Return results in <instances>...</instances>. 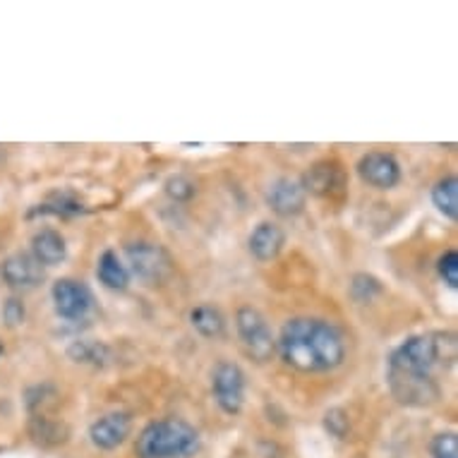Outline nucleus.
Returning <instances> with one entry per match:
<instances>
[{"instance_id": "obj_1", "label": "nucleus", "mask_w": 458, "mask_h": 458, "mask_svg": "<svg viewBox=\"0 0 458 458\" xmlns=\"http://www.w3.org/2000/svg\"><path fill=\"white\" fill-rule=\"evenodd\" d=\"M456 334L428 331L401 341L389 355L386 384L391 396L401 406L425 408L442 396L437 384V369H446L456 362Z\"/></svg>"}, {"instance_id": "obj_22", "label": "nucleus", "mask_w": 458, "mask_h": 458, "mask_svg": "<svg viewBox=\"0 0 458 458\" xmlns=\"http://www.w3.org/2000/svg\"><path fill=\"white\" fill-rule=\"evenodd\" d=\"M164 190H165V195L171 197L174 202H190V199L197 195L195 181L182 174L171 175V178L164 182Z\"/></svg>"}, {"instance_id": "obj_3", "label": "nucleus", "mask_w": 458, "mask_h": 458, "mask_svg": "<svg viewBox=\"0 0 458 458\" xmlns=\"http://www.w3.org/2000/svg\"><path fill=\"white\" fill-rule=\"evenodd\" d=\"M199 451V432L188 420L164 418L137 435V458H192Z\"/></svg>"}, {"instance_id": "obj_12", "label": "nucleus", "mask_w": 458, "mask_h": 458, "mask_svg": "<svg viewBox=\"0 0 458 458\" xmlns=\"http://www.w3.org/2000/svg\"><path fill=\"white\" fill-rule=\"evenodd\" d=\"M132 432V415L115 411V413L101 415L89 425V442L101 451L118 449Z\"/></svg>"}, {"instance_id": "obj_26", "label": "nucleus", "mask_w": 458, "mask_h": 458, "mask_svg": "<svg viewBox=\"0 0 458 458\" xmlns=\"http://www.w3.org/2000/svg\"><path fill=\"white\" fill-rule=\"evenodd\" d=\"M27 319V308H24V302L20 298H8V301L3 302V322L8 324V327H20Z\"/></svg>"}, {"instance_id": "obj_20", "label": "nucleus", "mask_w": 458, "mask_h": 458, "mask_svg": "<svg viewBox=\"0 0 458 458\" xmlns=\"http://www.w3.org/2000/svg\"><path fill=\"white\" fill-rule=\"evenodd\" d=\"M31 437L34 442L44 444V446H55V444H65L68 442V428L63 422H55L46 415H34L31 418Z\"/></svg>"}, {"instance_id": "obj_9", "label": "nucleus", "mask_w": 458, "mask_h": 458, "mask_svg": "<svg viewBox=\"0 0 458 458\" xmlns=\"http://www.w3.org/2000/svg\"><path fill=\"white\" fill-rule=\"evenodd\" d=\"M355 171H358L365 185L377 190L396 188L401 178H403L398 158L389 151H368V154H362L358 158V164H355Z\"/></svg>"}, {"instance_id": "obj_6", "label": "nucleus", "mask_w": 458, "mask_h": 458, "mask_svg": "<svg viewBox=\"0 0 458 458\" xmlns=\"http://www.w3.org/2000/svg\"><path fill=\"white\" fill-rule=\"evenodd\" d=\"M245 372L238 362L221 360L211 369V394L221 413L238 415L245 406Z\"/></svg>"}, {"instance_id": "obj_19", "label": "nucleus", "mask_w": 458, "mask_h": 458, "mask_svg": "<svg viewBox=\"0 0 458 458\" xmlns=\"http://www.w3.org/2000/svg\"><path fill=\"white\" fill-rule=\"evenodd\" d=\"M432 204L435 209L449 221H458V178L456 175H444L442 181L432 185Z\"/></svg>"}, {"instance_id": "obj_16", "label": "nucleus", "mask_w": 458, "mask_h": 458, "mask_svg": "<svg viewBox=\"0 0 458 458\" xmlns=\"http://www.w3.org/2000/svg\"><path fill=\"white\" fill-rule=\"evenodd\" d=\"M58 216V218H75L87 214V207H84L80 199H77L72 192H53L44 199V202L34 207L30 211V216Z\"/></svg>"}, {"instance_id": "obj_4", "label": "nucleus", "mask_w": 458, "mask_h": 458, "mask_svg": "<svg viewBox=\"0 0 458 458\" xmlns=\"http://www.w3.org/2000/svg\"><path fill=\"white\" fill-rule=\"evenodd\" d=\"M235 331L245 353L257 362H267L276 353V336L271 331L267 317L252 305L235 310Z\"/></svg>"}, {"instance_id": "obj_7", "label": "nucleus", "mask_w": 458, "mask_h": 458, "mask_svg": "<svg viewBox=\"0 0 458 458\" xmlns=\"http://www.w3.org/2000/svg\"><path fill=\"white\" fill-rule=\"evenodd\" d=\"M51 301L55 315L65 322H80L94 310V293L80 278H58L51 285Z\"/></svg>"}, {"instance_id": "obj_24", "label": "nucleus", "mask_w": 458, "mask_h": 458, "mask_svg": "<svg viewBox=\"0 0 458 458\" xmlns=\"http://www.w3.org/2000/svg\"><path fill=\"white\" fill-rule=\"evenodd\" d=\"M437 274L444 284L449 285L451 291L458 288V252L456 250H446L439 259H437Z\"/></svg>"}, {"instance_id": "obj_11", "label": "nucleus", "mask_w": 458, "mask_h": 458, "mask_svg": "<svg viewBox=\"0 0 458 458\" xmlns=\"http://www.w3.org/2000/svg\"><path fill=\"white\" fill-rule=\"evenodd\" d=\"M0 278L13 291H34L44 284L46 269L31 252H13L0 264Z\"/></svg>"}, {"instance_id": "obj_14", "label": "nucleus", "mask_w": 458, "mask_h": 458, "mask_svg": "<svg viewBox=\"0 0 458 458\" xmlns=\"http://www.w3.org/2000/svg\"><path fill=\"white\" fill-rule=\"evenodd\" d=\"M31 255L41 267H58L68 259V242L55 228H41L31 235Z\"/></svg>"}, {"instance_id": "obj_15", "label": "nucleus", "mask_w": 458, "mask_h": 458, "mask_svg": "<svg viewBox=\"0 0 458 458\" xmlns=\"http://www.w3.org/2000/svg\"><path fill=\"white\" fill-rule=\"evenodd\" d=\"M97 278L101 281L104 288L108 291H115V293H123L128 291L130 285V271L128 267L123 264V259L118 257L115 250H104L97 262Z\"/></svg>"}, {"instance_id": "obj_13", "label": "nucleus", "mask_w": 458, "mask_h": 458, "mask_svg": "<svg viewBox=\"0 0 458 458\" xmlns=\"http://www.w3.org/2000/svg\"><path fill=\"white\" fill-rule=\"evenodd\" d=\"M285 248V231L274 221H262L252 228L248 238L250 255L255 257L257 262H274Z\"/></svg>"}, {"instance_id": "obj_5", "label": "nucleus", "mask_w": 458, "mask_h": 458, "mask_svg": "<svg viewBox=\"0 0 458 458\" xmlns=\"http://www.w3.org/2000/svg\"><path fill=\"white\" fill-rule=\"evenodd\" d=\"M125 259H128L130 274L147 285L164 284L174 271V259L168 255V250L164 245H158V242H128L125 245Z\"/></svg>"}, {"instance_id": "obj_25", "label": "nucleus", "mask_w": 458, "mask_h": 458, "mask_svg": "<svg viewBox=\"0 0 458 458\" xmlns=\"http://www.w3.org/2000/svg\"><path fill=\"white\" fill-rule=\"evenodd\" d=\"M324 428L331 437L336 439H346L348 432H351V420H348V413L344 408H331L324 415Z\"/></svg>"}, {"instance_id": "obj_21", "label": "nucleus", "mask_w": 458, "mask_h": 458, "mask_svg": "<svg viewBox=\"0 0 458 458\" xmlns=\"http://www.w3.org/2000/svg\"><path fill=\"white\" fill-rule=\"evenodd\" d=\"M382 291V281L377 276H372V274H355V276L351 278V298H353L355 302H360V305L372 302Z\"/></svg>"}, {"instance_id": "obj_10", "label": "nucleus", "mask_w": 458, "mask_h": 458, "mask_svg": "<svg viewBox=\"0 0 458 458\" xmlns=\"http://www.w3.org/2000/svg\"><path fill=\"white\" fill-rule=\"evenodd\" d=\"M264 202L276 216L281 218H295L301 216L305 207H308V195L302 190L298 178H288L281 175L276 181H271L264 192Z\"/></svg>"}, {"instance_id": "obj_27", "label": "nucleus", "mask_w": 458, "mask_h": 458, "mask_svg": "<svg viewBox=\"0 0 458 458\" xmlns=\"http://www.w3.org/2000/svg\"><path fill=\"white\" fill-rule=\"evenodd\" d=\"M5 353V346H3V341H0V355Z\"/></svg>"}, {"instance_id": "obj_18", "label": "nucleus", "mask_w": 458, "mask_h": 458, "mask_svg": "<svg viewBox=\"0 0 458 458\" xmlns=\"http://www.w3.org/2000/svg\"><path fill=\"white\" fill-rule=\"evenodd\" d=\"M68 358L80 365L106 368L113 360V351L104 341H72L68 346Z\"/></svg>"}, {"instance_id": "obj_2", "label": "nucleus", "mask_w": 458, "mask_h": 458, "mask_svg": "<svg viewBox=\"0 0 458 458\" xmlns=\"http://www.w3.org/2000/svg\"><path fill=\"white\" fill-rule=\"evenodd\" d=\"M276 353L295 372L324 375L346 362V334L322 317H293L281 327L276 336Z\"/></svg>"}, {"instance_id": "obj_17", "label": "nucleus", "mask_w": 458, "mask_h": 458, "mask_svg": "<svg viewBox=\"0 0 458 458\" xmlns=\"http://www.w3.org/2000/svg\"><path fill=\"white\" fill-rule=\"evenodd\" d=\"M190 324L204 338H218L224 336L225 331L224 312L216 305H209V302H202V305H195L190 310Z\"/></svg>"}, {"instance_id": "obj_23", "label": "nucleus", "mask_w": 458, "mask_h": 458, "mask_svg": "<svg viewBox=\"0 0 458 458\" xmlns=\"http://www.w3.org/2000/svg\"><path fill=\"white\" fill-rule=\"evenodd\" d=\"M432 458H458V435L456 432H439L429 442Z\"/></svg>"}, {"instance_id": "obj_8", "label": "nucleus", "mask_w": 458, "mask_h": 458, "mask_svg": "<svg viewBox=\"0 0 458 458\" xmlns=\"http://www.w3.org/2000/svg\"><path fill=\"white\" fill-rule=\"evenodd\" d=\"M301 185L305 195L315 197H341L346 192V171L336 158H322L310 165L302 174Z\"/></svg>"}]
</instances>
